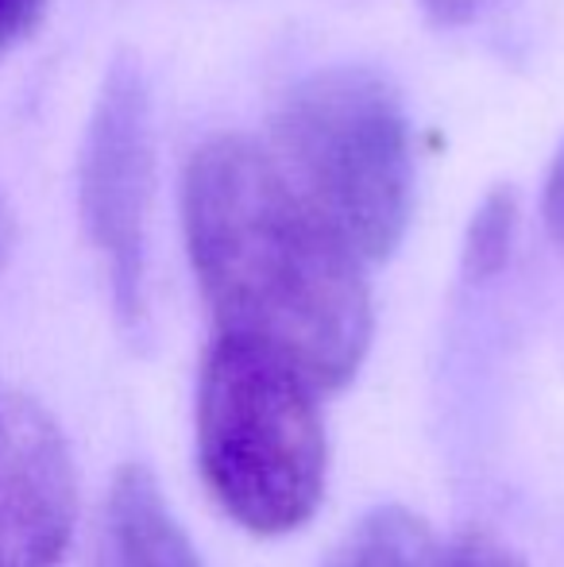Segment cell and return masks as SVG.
Wrapping results in <instances>:
<instances>
[{"label":"cell","mask_w":564,"mask_h":567,"mask_svg":"<svg viewBox=\"0 0 564 567\" xmlns=\"http://www.w3.org/2000/svg\"><path fill=\"white\" fill-rule=\"evenodd\" d=\"M16 251V213H12V202H8L4 186H0V270L8 267Z\"/></svg>","instance_id":"4fadbf2b"},{"label":"cell","mask_w":564,"mask_h":567,"mask_svg":"<svg viewBox=\"0 0 564 567\" xmlns=\"http://www.w3.org/2000/svg\"><path fill=\"white\" fill-rule=\"evenodd\" d=\"M275 163L368 267L402 247L414 217V135L394 82L363 62L309 70L271 120Z\"/></svg>","instance_id":"7a4b0ae2"},{"label":"cell","mask_w":564,"mask_h":567,"mask_svg":"<svg viewBox=\"0 0 564 567\" xmlns=\"http://www.w3.org/2000/svg\"><path fill=\"white\" fill-rule=\"evenodd\" d=\"M325 398L283 359L213 337L197 371L194 452L221 506L252 537L314 522L329 486Z\"/></svg>","instance_id":"3957f363"},{"label":"cell","mask_w":564,"mask_h":567,"mask_svg":"<svg viewBox=\"0 0 564 567\" xmlns=\"http://www.w3.org/2000/svg\"><path fill=\"white\" fill-rule=\"evenodd\" d=\"M542 217H545V231L557 244V251L564 255V140L550 163V174H545V194H542Z\"/></svg>","instance_id":"7c38bea8"},{"label":"cell","mask_w":564,"mask_h":567,"mask_svg":"<svg viewBox=\"0 0 564 567\" xmlns=\"http://www.w3.org/2000/svg\"><path fill=\"white\" fill-rule=\"evenodd\" d=\"M321 567H444V545L422 514L379 506L348 529Z\"/></svg>","instance_id":"52a82bcc"},{"label":"cell","mask_w":564,"mask_h":567,"mask_svg":"<svg viewBox=\"0 0 564 567\" xmlns=\"http://www.w3.org/2000/svg\"><path fill=\"white\" fill-rule=\"evenodd\" d=\"M514 239H519V194L511 186H495L480 205L464 231L460 247V278L464 286H491L511 267Z\"/></svg>","instance_id":"ba28073f"},{"label":"cell","mask_w":564,"mask_h":567,"mask_svg":"<svg viewBox=\"0 0 564 567\" xmlns=\"http://www.w3.org/2000/svg\"><path fill=\"white\" fill-rule=\"evenodd\" d=\"M78 463L54 413L0 382V567H59L78 529Z\"/></svg>","instance_id":"5b68a950"},{"label":"cell","mask_w":564,"mask_h":567,"mask_svg":"<svg viewBox=\"0 0 564 567\" xmlns=\"http://www.w3.org/2000/svg\"><path fill=\"white\" fill-rule=\"evenodd\" d=\"M444 567H530L499 533L472 525L444 545Z\"/></svg>","instance_id":"9c48e42d"},{"label":"cell","mask_w":564,"mask_h":567,"mask_svg":"<svg viewBox=\"0 0 564 567\" xmlns=\"http://www.w3.org/2000/svg\"><path fill=\"white\" fill-rule=\"evenodd\" d=\"M47 4L51 0H0V59H8L16 47L35 35V28L47 16Z\"/></svg>","instance_id":"30bf717a"},{"label":"cell","mask_w":564,"mask_h":567,"mask_svg":"<svg viewBox=\"0 0 564 567\" xmlns=\"http://www.w3.org/2000/svg\"><path fill=\"white\" fill-rule=\"evenodd\" d=\"M182 236L213 337L283 359L321 398L376 337L368 262L290 186L264 143L213 135L182 174Z\"/></svg>","instance_id":"6da1fadb"},{"label":"cell","mask_w":564,"mask_h":567,"mask_svg":"<svg viewBox=\"0 0 564 567\" xmlns=\"http://www.w3.org/2000/svg\"><path fill=\"white\" fill-rule=\"evenodd\" d=\"M93 567H205L158 478L143 463L116 467L109 483Z\"/></svg>","instance_id":"8992f818"},{"label":"cell","mask_w":564,"mask_h":567,"mask_svg":"<svg viewBox=\"0 0 564 567\" xmlns=\"http://www.w3.org/2000/svg\"><path fill=\"white\" fill-rule=\"evenodd\" d=\"M155 202V105L136 54L101 78L78 147V220L101 262L116 324L147 337V225Z\"/></svg>","instance_id":"277c9868"},{"label":"cell","mask_w":564,"mask_h":567,"mask_svg":"<svg viewBox=\"0 0 564 567\" xmlns=\"http://www.w3.org/2000/svg\"><path fill=\"white\" fill-rule=\"evenodd\" d=\"M418 4L437 28H472L491 12H499L506 0H418Z\"/></svg>","instance_id":"8fae6325"}]
</instances>
